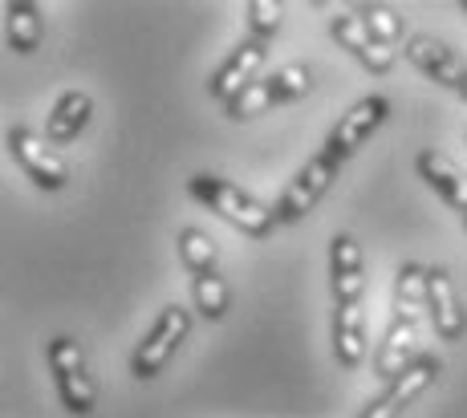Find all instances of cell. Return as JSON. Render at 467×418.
<instances>
[{
  "label": "cell",
  "instance_id": "6da1fadb",
  "mask_svg": "<svg viewBox=\"0 0 467 418\" xmlns=\"http://www.w3.org/2000/svg\"><path fill=\"white\" fill-rule=\"evenodd\" d=\"M187 191H192L203 208H212L220 219H228L232 228H240L248 240H268L276 232V211L265 208L260 199H253L244 187L220 179V175H208V171L192 175V179H187Z\"/></svg>",
  "mask_w": 467,
  "mask_h": 418
},
{
  "label": "cell",
  "instance_id": "7a4b0ae2",
  "mask_svg": "<svg viewBox=\"0 0 467 418\" xmlns=\"http://www.w3.org/2000/svg\"><path fill=\"white\" fill-rule=\"evenodd\" d=\"M45 358H49L53 382H57L61 406H66L69 414H94L98 386H94V378H89V370H86V353H82V345H78V337H69V333L49 337Z\"/></svg>",
  "mask_w": 467,
  "mask_h": 418
},
{
  "label": "cell",
  "instance_id": "3957f363",
  "mask_svg": "<svg viewBox=\"0 0 467 418\" xmlns=\"http://www.w3.org/2000/svg\"><path fill=\"white\" fill-rule=\"evenodd\" d=\"M337 171H341V163L334 155H329L326 147L317 150V155L309 158V163L301 167L297 175H293L289 183H285V191H281V199L273 203V211H276V224H297L301 216H309L313 208H317V199L334 187L337 179Z\"/></svg>",
  "mask_w": 467,
  "mask_h": 418
},
{
  "label": "cell",
  "instance_id": "277c9868",
  "mask_svg": "<svg viewBox=\"0 0 467 418\" xmlns=\"http://www.w3.org/2000/svg\"><path fill=\"white\" fill-rule=\"evenodd\" d=\"M192 333V309L187 305H167L159 313V321L150 325V333L134 345L130 353V373L134 378H155L159 370H167V362L175 358V350L183 345V337Z\"/></svg>",
  "mask_w": 467,
  "mask_h": 418
},
{
  "label": "cell",
  "instance_id": "5b68a950",
  "mask_svg": "<svg viewBox=\"0 0 467 418\" xmlns=\"http://www.w3.org/2000/svg\"><path fill=\"white\" fill-rule=\"evenodd\" d=\"M386 114H390V102H386L382 94H370V97H362V102H354L346 114H341V122L334 127V135L326 138V150L337 158V163L354 158L358 150H362L366 142L374 138V130L386 122Z\"/></svg>",
  "mask_w": 467,
  "mask_h": 418
},
{
  "label": "cell",
  "instance_id": "8992f818",
  "mask_svg": "<svg viewBox=\"0 0 467 418\" xmlns=\"http://www.w3.org/2000/svg\"><path fill=\"white\" fill-rule=\"evenodd\" d=\"M8 150L21 163V171L29 175L41 191H61L69 183V167L61 163V155L49 147L45 138H37L29 127H13L8 130Z\"/></svg>",
  "mask_w": 467,
  "mask_h": 418
},
{
  "label": "cell",
  "instance_id": "52a82bcc",
  "mask_svg": "<svg viewBox=\"0 0 467 418\" xmlns=\"http://www.w3.org/2000/svg\"><path fill=\"white\" fill-rule=\"evenodd\" d=\"M402 49H407V61L419 74H427L431 82H439L460 97H467V61L451 46H443L439 37H427V33H415Z\"/></svg>",
  "mask_w": 467,
  "mask_h": 418
},
{
  "label": "cell",
  "instance_id": "ba28073f",
  "mask_svg": "<svg viewBox=\"0 0 467 418\" xmlns=\"http://www.w3.org/2000/svg\"><path fill=\"white\" fill-rule=\"evenodd\" d=\"M265 61H268V41L244 37L236 49L228 53V61H223V66L212 74V82H208L212 97H220V102L228 106L232 97H236V94H244L248 86L256 82V77H260V69H265Z\"/></svg>",
  "mask_w": 467,
  "mask_h": 418
},
{
  "label": "cell",
  "instance_id": "9c48e42d",
  "mask_svg": "<svg viewBox=\"0 0 467 418\" xmlns=\"http://www.w3.org/2000/svg\"><path fill=\"white\" fill-rule=\"evenodd\" d=\"M435 378H439V358H431V353H427V358L410 362V366L402 370L370 406H366L362 418H402V411H407V406L415 403V398L423 394Z\"/></svg>",
  "mask_w": 467,
  "mask_h": 418
},
{
  "label": "cell",
  "instance_id": "30bf717a",
  "mask_svg": "<svg viewBox=\"0 0 467 418\" xmlns=\"http://www.w3.org/2000/svg\"><path fill=\"white\" fill-rule=\"evenodd\" d=\"M329 289H334L337 309L341 305H358L366 292V260H362V244L349 232H337L329 244Z\"/></svg>",
  "mask_w": 467,
  "mask_h": 418
},
{
  "label": "cell",
  "instance_id": "8fae6325",
  "mask_svg": "<svg viewBox=\"0 0 467 418\" xmlns=\"http://www.w3.org/2000/svg\"><path fill=\"white\" fill-rule=\"evenodd\" d=\"M427 309H431V325L443 342H460L467 333V313H463V301L460 289H455L451 272L447 269H427Z\"/></svg>",
  "mask_w": 467,
  "mask_h": 418
},
{
  "label": "cell",
  "instance_id": "7c38bea8",
  "mask_svg": "<svg viewBox=\"0 0 467 418\" xmlns=\"http://www.w3.org/2000/svg\"><path fill=\"white\" fill-rule=\"evenodd\" d=\"M329 37H334L337 46L349 53V57L362 61L370 74H390L394 49H386L382 41H374V33L366 29L358 13H337V16H329Z\"/></svg>",
  "mask_w": 467,
  "mask_h": 418
},
{
  "label": "cell",
  "instance_id": "4fadbf2b",
  "mask_svg": "<svg viewBox=\"0 0 467 418\" xmlns=\"http://www.w3.org/2000/svg\"><path fill=\"white\" fill-rule=\"evenodd\" d=\"M89 118H94V97H89L86 90H66L49 110L45 142H49V147H69V142L86 130Z\"/></svg>",
  "mask_w": 467,
  "mask_h": 418
},
{
  "label": "cell",
  "instance_id": "5bb4252c",
  "mask_svg": "<svg viewBox=\"0 0 467 418\" xmlns=\"http://www.w3.org/2000/svg\"><path fill=\"white\" fill-rule=\"evenodd\" d=\"M415 171L423 175V179L435 187V191L443 195L455 211H460V216H467V175L443 155V150H419Z\"/></svg>",
  "mask_w": 467,
  "mask_h": 418
},
{
  "label": "cell",
  "instance_id": "9a60e30c",
  "mask_svg": "<svg viewBox=\"0 0 467 418\" xmlns=\"http://www.w3.org/2000/svg\"><path fill=\"white\" fill-rule=\"evenodd\" d=\"M334 358L346 370L362 366L366 358V305H341L334 313Z\"/></svg>",
  "mask_w": 467,
  "mask_h": 418
},
{
  "label": "cell",
  "instance_id": "2e32d148",
  "mask_svg": "<svg viewBox=\"0 0 467 418\" xmlns=\"http://www.w3.org/2000/svg\"><path fill=\"white\" fill-rule=\"evenodd\" d=\"M427 309V269L415 260H407L399 269V277H394V309L390 317H399V321H423Z\"/></svg>",
  "mask_w": 467,
  "mask_h": 418
},
{
  "label": "cell",
  "instance_id": "e0dca14e",
  "mask_svg": "<svg viewBox=\"0 0 467 418\" xmlns=\"http://www.w3.org/2000/svg\"><path fill=\"white\" fill-rule=\"evenodd\" d=\"M415 337H419L415 321L390 317V329H386V337L379 345V358H374V370H379L382 382H394L402 370H407V358H410V350H415Z\"/></svg>",
  "mask_w": 467,
  "mask_h": 418
},
{
  "label": "cell",
  "instance_id": "ac0fdd59",
  "mask_svg": "<svg viewBox=\"0 0 467 418\" xmlns=\"http://www.w3.org/2000/svg\"><path fill=\"white\" fill-rule=\"evenodd\" d=\"M5 29H8V46L16 53H33L41 49V8L29 0H13L5 5Z\"/></svg>",
  "mask_w": 467,
  "mask_h": 418
},
{
  "label": "cell",
  "instance_id": "d6986e66",
  "mask_svg": "<svg viewBox=\"0 0 467 418\" xmlns=\"http://www.w3.org/2000/svg\"><path fill=\"white\" fill-rule=\"evenodd\" d=\"M179 260H183V269L192 272V277L215 272V260H220L215 240L208 232H200V228H183V232H179Z\"/></svg>",
  "mask_w": 467,
  "mask_h": 418
},
{
  "label": "cell",
  "instance_id": "ffe728a7",
  "mask_svg": "<svg viewBox=\"0 0 467 418\" xmlns=\"http://www.w3.org/2000/svg\"><path fill=\"white\" fill-rule=\"evenodd\" d=\"M192 301H195V309H200V317L220 321L232 305V289L220 272H203V277H192Z\"/></svg>",
  "mask_w": 467,
  "mask_h": 418
},
{
  "label": "cell",
  "instance_id": "44dd1931",
  "mask_svg": "<svg viewBox=\"0 0 467 418\" xmlns=\"http://www.w3.org/2000/svg\"><path fill=\"white\" fill-rule=\"evenodd\" d=\"M273 106H281V94H276V82H273V74H268V77H256L244 94L232 97V102L223 106V114H228V118H253V114L273 110Z\"/></svg>",
  "mask_w": 467,
  "mask_h": 418
},
{
  "label": "cell",
  "instance_id": "7402d4cb",
  "mask_svg": "<svg viewBox=\"0 0 467 418\" xmlns=\"http://www.w3.org/2000/svg\"><path fill=\"white\" fill-rule=\"evenodd\" d=\"M358 16H362V25L374 33V41H382L386 49H394L402 41V33H407V25H402V16L394 13L390 5H362L354 8Z\"/></svg>",
  "mask_w": 467,
  "mask_h": 418
},
{
  "label": "cell",
  "instance_id": "603a6c76",
  "mask_svg": "<svg viewBox=\"0 0 467 418\" xmlns=\"http://www.w3.org/2000/svg\"><path fill=\"white\" fill-rule=\"evenodd\" d=\"M281 5L276 0H253L248 5V37L256 41H273V33L281 29Z\"/></svg>",
  "mask_w": 467,
  "mask_h": 418
},
{
  "label": "cell",
  "instance_id": "cb8c5ba5",
  "mask_svg": "<svg viewBox=\"0 0 467 418\" xmlns=\"http://www.w3.org/2000/svg\"><path fill=\"white\" fill-rule=\"evenodd\" d=\"M460 8H463V13H467V0H463V5H460Z\"/></svg>",
  "mask_w": 467,
  "mask_h": 418
},
{
  "label": "cell",
  "instance_id": "d4e9b609",
  "mask_svg": "<svg viewBox=\"0 0 467 418\" xmlns=\"http://www.w3.org/2000/svg\"><path fill=\"white\" fill-rule=\"evenodd\" d=\"M463 224H467V216H463Z\"/></svg>",
  "mask_w": 467,
  "mask_h": 418
}]
</instances>
